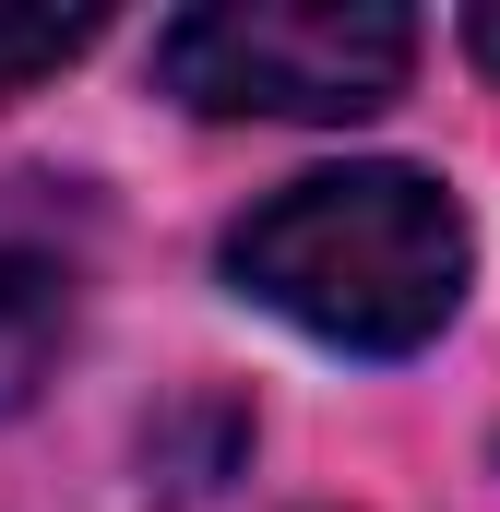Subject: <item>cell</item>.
<instances>
[{"label":"cell","mask_w":500,"mask_h":512,"mask_svg":"<svg viewBox=\"0 0 500 512\" xmlns=\"http://www.w3.org/2000/svg\"><path fill=\"white\" fill-rule=\"evenodd\" d=\"M465 262V215L429 167H310L227 227V286L346 358H417L465 310Z\"/></svg>","instance_id":"6da1fadb"},{"label":"cell","mask_w":500,"mask_h":512,"mask_svg":"<svg viewBox=\"0 0 500 512\" xmlns=\"http://www.w3.org/2000/svg\"><path fill=\"white\" fill-rule=\"evenodd\" d=\"M417 72L393 0H203L155 24V84L203 120H370Z\"/></svg>","instance_id":"7a4b0ae2"},{"label":"cell","mask_w":500,"mask_h":512,"mask_svg":"<svg viewBox=\"0 0 500 512\" xmlns=\"http://www.w3.org/2000/svg\"><path fill=\"white\" fill-rule=\"evenodd\" d=\"M84 310V215L48 179H0V417L60 370Z\"/></svg>","instance_id":"3957f363"},{"label":"cell","mask_w":500,"mask_h":512,"mask_svg":"<svg viewBox=\"0 0 500 512\" xmlns=\"http://www.w3.org/2000/svg\"><path fill=\"white\" fill-rule=\"evenodd\" d=\"M96 36H108V12H96V0H72V12H36V0H0V96H24V84L72 72V60H84Z\"/></svg>","instance_id":"277c9868"},{"label":"cell","mask_w":500,"mask_h":512,"mask_svg":"<svg viewBox=\"0 0 500 512\" xmlns=\"http://www.w3.org/2000/svg\"><path fill=\"white\" fill-rule=\"evenodd\" d=\"M465 48H477V60L500 72V0H489V12H465Z\"/></svg>","instance_id":"5b68a950"}]
</instances>
